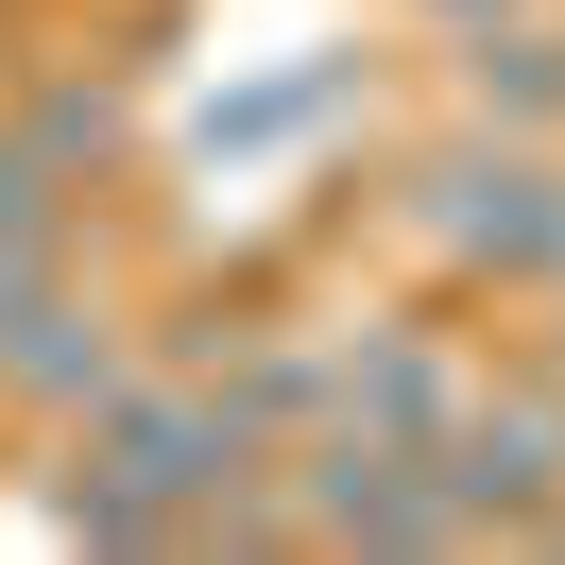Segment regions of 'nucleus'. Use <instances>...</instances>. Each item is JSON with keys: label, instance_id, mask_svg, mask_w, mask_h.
I'll use <instances>...</instances> for the list:
<instances>
[{"label": "nucleus", "instance_id": "obj_1", "mask_svg": "<svg viewBox=\"0 0 565 565\" xmlns=\"http://www.w3.org/2000/svg\"><path fill=\"white\" fill-rule=\"evenodd\" d=\"M360 241H394L446 309H531L548 291V223H565V154L548 138H497V120H446V138H394V154H343Z\"/></svg>", "mask_w": 565, "mask_h": 565}, {"label": "nucleus", "instance_id": "obj_2", "mask_svg": "<svg viewBox=\"0 0 565 565\" xmlns=\"http://www.w3.org/2000/svg\"><path fill=\"white\" fill-rule=\"evenodd\" d=\"M446 497H462V531L480 548H531L548 531V497H565V360L548 343H497L480 360V394L446 412Z\"/></svg>", "mask_w": 565, "mask_h": 565}, {"label": "nucleus", "instance_id": "obj_3", "mask_svg": "<svg viewBox=\"0 0 565 565\" xmlns=\"http://www.w3.org/2000/svg\"><path fill=\"white\" fill-rule=\"evenodd\" d=\"M291 531H309V548H360V565H462L480 548L462 497H446V462L377 446V428H309V446H291Z\"/></svg>", "mask_w": 565, "mask_h": 565}, {"label": "nucleus", "instance_id": "obj_4", "mask_svg": "<svg viewBox=\"0 0 565 565\" xmlns=\"http://www.w3.org/2000/svg\"><path fill=\"white\" fill-rule=\"evenodd\" d=\"M120 377H138V309H120L86 257L0 309V412H18V428H70L86 394H120Z\"/></svg>", "mask_w": 565, "mask_h": 565}, {"label": "nucleus", "instance_id": "obj_5", "mask_svg": "<svg viewBox=\"0 0 565 565\" xmlns=\"http://www.w3.org/2000/svg\"><path fill=\"white\" fill-rule=\"evenodd\" d=\"M428 104L565 154V0H480V18H428Z\"/></svg>", "mask_w": 565, "mask_h": 565}, {"label": "nucleus", "instance_id": "obj_6", "mask_svg": "<svg viewBox=\"0 0 565 565\" xmlns=\"http://www.w3.org/2000/svg\"><path fill=\"white\" fill-rule=\"evenodd\" d=\"M480 394V326L428 291V309H377L343 326V412L326 428H377V446H446V412Z\"/></svg>", "mask_w": 565, "mask_h": 565}, {"label": "nucleus", "instance_id": "obj_7", "mask_svg": "<svg viewBox=\"0 0 565 565\" xmlns=\"http://www.w3.org/2000/svg\"><path fill=\"white\" fill-rule=\"evenodd\" d=\"M206 394H223V428H241V446H309V428L343 412V326H291V309H257L241 343L206 360Z\"/></svg>", "mask_w": 565, "mask_h": 565}, {"label": "nucleus", "instance_id": "obj_8", "mask_svg": "<svg viewBox=\"0 0 565 565\" xmlns=\"http://www.w3.org/2000/svg\"><path fill=\"white\" fill-rule=\"evenodd\" d=\"M138 104H154V86H120L104 52H86V70H70V52H35L0 120H18V138H35L70 189H120V172H138Z\"/></svg>", "mask_w": 565, "mask_h": 565}, {"label": "nucleus", "instance_id": "obj_9", "mask_svg": "<svg viewBox=\"0 0 565 565\" xmlns=\"http://www.w3.org/2000/svg\"><path fill=\"white\" fill-rule=\"evenodd\" d=\"M377 52H309V70H275V86H241V104H206L189 120V154H275V138H343V120H377Z\"/></svg>", "mask_w": 565, "mask_h": 565}, {"label": "nucleus", "instance_id": "obj_10", "mask_svg": "<svg viewBox=\"0 0 565 565\" xmlns=\"http://www.w3.org/2000/svg\"><path fill=\"white\" fill-rule=\"evenodd\" d=\"M531 343H548V360H565V291H531Z\"/></svg>", "mask_w": 565, "mask_h": 565}, {"label": "nucleus", "instance_id": "obj_11", "mask_svg": "<svg viewBox=\"0 0 565 565\" xmlns=\"http://www.w3.org/2000/svg\"><path fill=\"white\" fill-rule=\"evenodd\" d=\"M412 18H480V0H412Z\"/></svg>", "mask_w": 565, "mask_h": 565}, {"label": "nucleus", "instance_id": "obj_12", "mask_svg": "<svg viewBox=\"0 0 565 565\" xmlns=\"http://www.w3.org/2000/svg\"><path fill=\"white\" fill-rule=\"evenodd\" d=\"M0 462H18V412H0Z\"/></svg>", "mask_w": 565, "mask_h": 565}]
</instances>
